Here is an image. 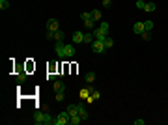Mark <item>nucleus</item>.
<instances>
[{"label": "nucleus", "mask_w": 168, "mask_h": 125, "mask_svg": "<svg viewBox=\"0 0 168 125\" xmlns=\"http://www.w3.org/2000/svg\"><path fill=\"white\" fill-rule=\"evenodd\" d=\"M32 120H34L36 125H53L54 123L53 116H51V114H43V112H34Z\"/></svg>", "instance_id": "nucleus-1"}, {"label": "nucleus", "mask_w": 168, "mask_h": 125, "mask_svg": "<svg viewBox=\"0 0 168 125\" xmlns=\"http://www.w3.org/2000/svg\"><path fill=\"white\" fill-rule=\"evenodd\" d=\"M94 36H95V39H103V41H105V37L109 36V22L103 21L101 24H99V28H94Z\"/></svg>", "instance_id": "nucleus-2"}, {"label": "nucleus", "mask_w": 168, "mask_h": 125, "mask_svg": "<svg viewBox=\"0 0 168 125\" xmlns=\"http://www.w3.org/2000/svg\"><path fill=\"white\" fill-rule=\"evenodd\" d=\"M69 120H71V114L67 110H64V112H60V114L54 118V125H67Z\"/></svg>", "instance_id": "nucleus-3"}, {"label": "nucleus", "mask_w": 168, "mask_h": 125, "mask_svg": "<svg viewBox=\"0 0 168 125\" xmlns=\"http://www.w3.org/2000/svg\"><path fill=\"white\" fill-rule=\"evenodd\" d=\"M92 50H94L95 54H101V52H105V50H107L105 41H103V39H94V43H92Z\"/></svg>", "instance_id": "nucleus-4"}, {"label": "nucleus", "mask_w": 168, "mask_h": 125, "mask_svg": "<svg viewBox=\"0 0 168 125\" xmlns=\"http://www.w3.org/2000/svg\"><path fill=\"white\" fill-rule=\"evenodd\" d=\"M64 47H66V43H64V41H58L54 45V52H56V56H58V58H66V50H64Z\"/></svg>", "instance_id": "nucleus-5"}, {"label": "nucleus", "mask_w": 168, "mask_h": 125, "mask_svg": "<svg viewBox=\"0 0 168 125\" xmlns=\"http://www.w3.org/2000/svg\"><path fill=\"white\" fill-rule=\"evenodd\" d=\"M47 30H49V32H56V30H60V22L56 21V19H49V21H47Z\"/></svg>", "instance_id": "nucleus-6"}, {"label": "nucleus", "mask_w": 168, "mask_h": 125, "mask_svg": "<svg viewBox=\"0 0 168 125\" xmlns=\"http://www.w3.org/2000/svg\"><path fill=\"white\" fill-rule=\"evenodd\" d=\"M133 32L137 34V36H140L142 32H146V26H144L142 21H138V22H135V24H133Z\"/></svg>", "instance_id": "nucleus-7"}, {"label": "nucleus", "mask_w": 168, "mask_h": 125, "mask_svg": "<svg viewBox=\"0 0 168 125\" xmlns=\"http://www.w3.org/2000/svg\"><path fill=\"white\" fill-rule=\"evenodd\" d=\"M64 50H66V58H73L75 52H77V50H75V43H73V45H66Z\"/></svg>", "instance_id": "nucleus-8"}, {"label": "nucleus", "mask_w": 168, "mask_h": 125, "mask_svg": "<svg viewBox=\"0 0 168 125\" xmlns=\"http://www.w3.org/2000/svg\"><path fill=\"white\" fill-rule=\"evenodd\" d=\"M73 43H75V45H81V43H84V32H75L73 34Z\"/></svg>", "instance_id": "nucleus-9"}, {"label": "nucleus", "mask_w": 168, "mask_h": 125, "mask_svg": "<svg viewBox=\"0 0 168 125\" xmlns=\"http://www.w3.org/2000/svg\"><path fill=\"white\" fill-rule=\"evenodd\" d=\"M53 90L54 92H64V90H66V84H64L62 80H53Z\"/></svg>", "instance_id": "nucleus-10"}, {"label": "nucleus", "mask_w": 168, "mask_h": 125, "mask_svg": "<svg viewBox=\"0 0 168 125\" xmlns=\"http://www.w3.org/2000/svg\"><path fill=\"white\" fill-rule=\"evenodd\" d=\"M79 116H81L82 120H88V118H90V114H88V110H86V107H84V105H79Z\"/></svg>", "instance_id": "nucleus-11"}, {"label": "nucleus", "mask_w": 168, "mask_h": 125, "mask_svg": "<svg viewBox=\"0 0 168 125\" xmlns=\"http://www.w3.org/2000/svg\"><path fill=\"white\" fill-rule=\"evenodd\" d=\"M155 10H157L155 2H146V7H144V11H148V13H153Z\"/></svg>", "instance_id": "nucleus-12"}, {"label": "nucleus", "mask_w": 168, "mask_h": 125, "mask_svg": "<svg viewBox=\"0 0 168 125\" xmlns=\"http://www.w3.org/2000/svg\"><path fill=\"white\" fill-rule=\"evenodd\" d=\"M64 37H66V34H64V30H56L54 32V41H64Z\"/></svg>", "instance_id": "nucleus-13"}, {"label": "nucleus", "mask_w": 168, "mask_h": 125, "mask_svg": "<svg viewBox=\"0 0 168 125\" xmlns=\"http://www.w3.org/2000/svg\"><path fill=\"white\" fill-rule=\"evenodd\" d=\"M92 90H94L92 86H86V88H84L82 92H81V97H84V99H88V97H90V93H92Z\"/></svg>", "instance_id": "nucleus-14"}, {"label": "nucleus", "mask_w": 168, "mask_h": 125, "mask_svg": "<svg viewBox=\"0 0 168 125\" xmlns=\"http://www.w3.org/2000/svg\"><path fill=\"white\" fill-rule=\"evenodd\" d=\"M81 122H84V120H82V118H81V116H79V114L71 116V120H69V123H71V125H79Z\"/></svg>", "instance_id": "nucleus-15"}, {"label": "nucleus", "mask_w": 168, "mask_h": 125, "mask_svg": "<svg viewBox=\"0 0 168 125\" xmlns=\"http://www.w3.org/2000/svg\"><path fill=\"white\" fill-rule=\"evenodd\" d=\"M84 28H86V30L95 28V21H94V19H88V21H84Z\"/></svg>", "instance_id": "nucleus-16"}, {"label": "nucleus", "mask_w": 168, "mask_h": 125, "mask_svg": "<svg viewBox=\"0 0 168 125\" xmlns=\"http://www.w3.org/2000/svg\"><path fill=\"white\" fill-rule=\"evenodd\" d=\"M67 112H69L71 116L79 114V105H69V107H67Z\"/></svg>", "instance_id": "nucleus-17"}, {"label": "nucleus", "mask_w": 168, "mask_h": 125, "mask_svg": "<svg viewBox=\"0 0 168 125\" xmlns=\"http://www.w3.org/2000/svg\"><path fill=\"white\" fill-rule=\"evenodd\" d=\"M94 39H95V36L92 32H86V34H84V43H94Z\"/></svg>", "instance_id": "nucleus-18"}, {"label": "nucleus", "mask_w": 168, "mask_h": 125, "mask_svg": "<svg viewBox=\"0 0 168 125\" xmlns=\"http://www.w3.org/2000/svg\"><path fill=\"white\" fill-rule=\"evenodd\" d=\"M101 17H103L101 10H94V11H92V19H94V21H101Z\"/></svg>", "instance_id": "nucleus-19"}, {"label": "nucleus", "mask_w": 168, "mask_h": 125, "mask_svg": "<svg viewBox=\"0 0 168 125\" xmlns=\"http://www.w3.org/2000/svg\"><path fill=\"white\" fill-rule=\"evenodd\" d=\"M84 79H86V82H88V84H92V82H95V79H97V75H95V73H88V75L84 77Z\"/></svg>", "instance_id": "nucleus-20"}, {"label": "nucleus", "mask_w": 168, "mask_h": 125, "mask_svg": "<svg viewBox=\"0 0 168 125\" xmlns=\"http://www.w3.org/2000/svg\"><path fill=\"white\" fill-rule=\"evenodd\" d=\"M105 47H107V49H112V47H114V39L107 36V37H105Z\"/></svg>", "instance_id": "nucleus-21"}, {"label": "nucleus", "mask_w": 168, "mask_h": 125, "mask_svg": "<svg viewBox=\"0 0 168 125\" xmlns=\"http://www.w3.org/2000/svg\"><path fill=\"white\" fill-rule=\"evenodd\" d=\"M26 73L25 71H21V73H17V82H25V80H26Z\"/></svg>", "instance_id": "nucleus-22"}, {"label": "nucleus", "mask_w": 168, "mask_h": 125, "mask_svg": "<svg viewBox=\"0 0 168 125\" xmlns=\"http://www.w3.org/2000/svg\"><path fill=\"white\" fill-rule=\"evenodd\" d=\"M81 19H82V22L88 21V19H92V11H82V13H81Z\"/></svg>", "instance_id": "nucleus-23"}, {"label": "nucleus", "mask_w": 168, "mask_h": 125, "mask_svg": "<svg viewBox=\"0 0 168 125\" xmlns=\"http://www.w3.org/2000/svg\"><path fill=\"white\" fill-rule=\"evenodd\" d=\"M92 97H94V101H97V99H101V92L99 90H92V93H90Z\"/></svg>", "instance_id": "nucleus-24"}, {"label": "nucleus", "mask_w": 168, "mask_h": 125, "mask_svg": "<svg viewBox=\"0 0 168 125\" xmlns=\"http://www.w3.org/2000/svg\"><path fill=\"white\" fill-rule=\"evenodd\" d=\"M144 26H146L148 32H151L153 30V21H144Z\"/></svg>", "instance_id": "nucleus-25"}, {"label": "nucleus", "mask_w": 168, "mask_h": 125, "mask_svg": "<svg viewBox=\"0 0 168 125\" xmlns=\"http://www.w3.org/2000/svg\"><path fill=\"white\" fill-rule=\"evenodd\" d=\"M140 37H142L144 41H150V37H151V32H148V30H146V32H142V34H140Z\"/></svg>", "instance_id": "nucleus-26"}, {"label": "nucleus", "mask_w": 168, "mask_h": 125, "mask_svg": "<svg viewBox=\"0 0 168 125\" xmlns=\"http://www.w3.org/2000/svg\"><path fill=\"white\" fill-rule=\"evenodd\" d=\"M8 7H10V2H8V0H0V10H8Z\"/></svg>", "instance_id": "nucleus-27"}, {"label": "nucleus", "mask_w": 168, "mask_h": 125, "mask_svg": "<svg viewBox=\"0 0 168 125\" xmlns=\"http://www.w3.org/2000/svg\"><path fill=\"white\" fill-rule=\"evenodd\" d=\"M135 6H137L138 10H144V7H146V0H137V4H135Z\"/></svg>", "instance_id": "nucleus-28"}, {"label": "nucleus", "mask_w": 168, "mask_h": 125, "mask_svg": "<svg viewBox=\"0 0 168 125\" xmlns=\"http://www.w3.org/2000/svg\"><path fill=\"white\" fill-rule=\"evenodd\" d=\"M56 101H64V92H56Z\"/></svg>", "instance_id": "nucleus-29"}, {"label": "nucleus", "mask_w": 168, "mask_h": 125, "mask_svg": "<svg viewBox=\"0 0 168 125\" xmlns=\"http://www.w3.org/2000/svg\"><path fill=\"white\" fill-rule=\"evenodd\" d=\"M112 6V0H103V7H110Z\"/></svg>", "instance_id": "nucleus-30"}, {"label": "nucleus", "mask_w": 168, "mask_h": 125, "mask_svg": "<svg viewBox=\"0 0 168 125\" xmlns=\"http://www.w3.org/2000/svg\"><path fill=\"white\" fill-rule=\"evenodd\" d=\"M47 39H49V41L54 39V32H47Z\"/></svg>", "instance_id": "nucleus-31"}, {"label": "nucleus", "mask_w": 168, "mask_h": 125, "mask_svg": "<svg viewBox=\"0 0 168 125\" xmlns=\"http://www.w3.org/2000/svg\"><path fill=\"white\" fill-rule=\"evenodd\" d=\"M47 80H56V75H53V73H49V75H47Z\"/></svg>", "instance_id": "nucleus-32"}, {"label": "nucleus", "mask_w": 168, "mask_h": 125, "mask_svg": "<svg viewBox=\"0 0 168 125\" xmlns=\"http://www.w3.org/2000/svg\"><path fill=\"white\" fill-rule=\"evenodd\" d=\"M133 123H135V125H144V123H146V122H144V120H135Z\"/></svg>", "instance_id": "nucleus-33"}, {"label": "nucleus", "mask_w": 168, "mask_h": 125, "mask_svg": "<svg viewBox=\"0 0 168 125\" xmlns=\"http://www.w3.org/2000/svg\"><path fill=\"white\" fill-rule=\"evenodd\" d=\"M101 2H103V0H101Z\"/></svg>", "instance_id": "nucleus-34"}]
</instances>
